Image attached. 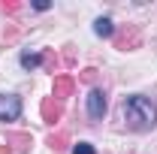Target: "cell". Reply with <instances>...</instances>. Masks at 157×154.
Instances as JSON below:
<instances>
[{"label": "cell", "instance_id": "1", "mask_svg": "<svg viewBox=\"0 0 157 154\" xmlns=\"http://www.w3.org/2000/svg\"><path fill=\"white\" fill-rule=\"evenodd\" d=\"M124 121H127V127L130 130H151L157 124V109L145 100V97H130L127 103H124Z\"/></svg>", "mask_w": 157, "mask_h": 154}, {"label": "cell", "instance_id": "2", "mask_svg": "<svg viewBox=\"0 0 157 154\" xmlns=\"http://www.w3.org/2000/svg\"><path fill=\"white\" fill-rule=\"evenodd\" d=\"M21 115V100L12 94L0 97V121H15Z\"/></svg>", "mask_w": 157, "mask_h": 154}, {"label": "cell", "instance_id": "3", "mask_svg": "<svg viewBox=\"0 0 157 154\" xmlns=\"http://www.w3.org/2000/svg\"><path fill=\"white\" fill-rule=\"evenodd\" d=\"M139 39H142L139 27H136V24H127V27H124V30H121V33L115 37V45L127 52V48H136V45H139Z\"/></svg>", "mask_w": 157, "mask_h": 154}, {"label": "cell", "instance_id": "4", "mask_svg": "<svg viewBox=\"0 0 157 154\" xmlns=\"http://www.w3.org/2000/svg\"><path fill=\"white\" fill-rule=\"evenodd\" d=\"M60 118H63V106H60V100L45 97V100H42V121H45V124H58Z\"/></svg>", "mask_w": 157, "mask_h": 154}, {"label": "cell", "instance_id": "5", "mask_svg": "<svg viewBox=\"0 0 157 154\" xmlns=\"http://www.w3.org/2000/svg\"><path fill=\"white\" fill-rule=\"evenodd\" d=\"M76 91V82H73V76H67V73H60V76H55V100H63V97H70Z\"/></svg>", "mask_w": 157, "mask_h": 154}, {"label": "cell", "instance_id": "6", "mask_svg": "<svg viewBox=\"0 0 157 154\" xmlns=\"http://www.w3.org/2000/svg\"><path fill=\"white\" fill-rule=\"evenodd\" d=\"M88 112H91V118L106 115V97H103V91H91L88 94Z\"/></svg>", "mask_w": 157, "mask_h": 154}, {"label": "cell", "instance_id": "7", "mask_svg": "<svg viewBox=\"0 0 157 154\" xmlns=\"http://www.w3.org/2000/svg\"><path fill=\"white\" fill-rule=\"evenodd\" d=\"M6 145H12V148H15V151H30V145H33V139H30V136L27 133H9L6 136Z\"/></svg>", "mask_w": 157, "mask_h": 154}, {"label": "cell", "instance_id": "8", "mask_svg": "<svg viewBox=\"0 0 157 154\" xmlns=\"http://www.w3.org/2000/svg\"><path fill=\"white\" fill-rule=\"evenodd\" d=\"M45 142H48V148H52V151H63V148H67V142H70V136H67V133H52Z\"/></svg>", "mask_w": 157, "mask_h": 154}, {"label": "cell", "instance_id": "9", "mask_svg": "<svg viewBox=\"0 0 157 154\" xmlns=\"http://www.w3.org/2000/svg\"><path fill=\"white\" fill-rule=\"evenodd\" d=\"M94 30H97L100 37H112V33H115V30H112V21H109V18H97Z\"/></svg>", "mask_w": 157, "mask_h": 154}, {"label": "cell", "instance_id": "10", "mask_svg": "<svg viewBox=\"0 0 157 154\" xmlns=\"http://www.w3.org/2000/svg\"><path fill=\"white\" fill-rule=\"evenodd\" d=\"M21 3H15V0H0V12H18Z\"/></svg>", "mask_w": 157, "mask_h": 154}, {"label": "cell", "instance_id": "11", "mask_svg": "<svg viewBox=\"0 0 157 154\" xmlns=\"http://www.w3.org/2000/svg\"><path fill=\"white\" fill-rule=\"evenodd\" d=\"M21 64H24V70H33V67L39 64V55H24V58H21Z\"/></svg>", "mask_w": 157, "mask_h": 154}, {"label": "cell", "instance_id": "12", "mask_svg": "<svg viewBox=\"0 0 157 154\" xmlns=\"http://www.w3.org/2000/svg\"><path fill=\"white\" fill-rule=\"evenodd\" d=\"M73 154H97V151H94V145H88V142H78L76 148H73Z\"/></svg>", "mask_w": 157, "mask_h": 154}, {"label": "cell", "instance_id": "13", "mask_svg": "<svg viewBox=\"0 0 157 154\" xmlns=\"http://www.w3.org/2000/svg\"><path fill=\"white\" fill-rule=\"evenodd\" d=\"M82 79H85V82H94V79H97V70H85Z\"/></svg>", "mask_w": 157, "mask_h": 154}, {"label": "cell", "instance_id": "14", "mask_svg": "<svg viewBox=\"0 0 157 154\" xmlns=\"http://www.w3.org/2000/svg\"><path fill=\"white\" fill-rule=\"evenodd\" d=\"M12 151V148H9V145H0V154H9Z\"/></svg>", "mask_w": 157, "mask_h": 154}]
</instances>
